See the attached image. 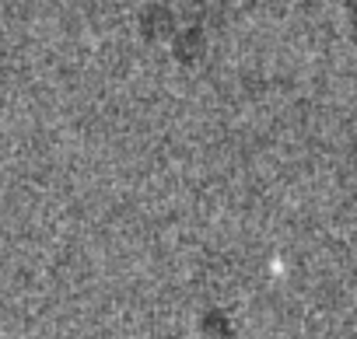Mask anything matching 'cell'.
<instances>
[{"label":"cell","instance_id":"6da1fadb","mask_svg":"<svg viewBox=\"0 0 357 339\" xmlns=\"http://www.w3.org/2000/svg\"><path fill=\"white\" fill-rule=\"evenodd\" d=\"M165 49H168V56H172L178 67L193 70V67H200V63L207 60V53H211V39H207V32H204L200 25H178Z\"/></svg>","mask_w":357,"mask_h":339},{"label":"cell","instance_id":"7a4b0ae2","mask_svg":"<svg viewBox=\"0 0 357 339\" xmlns=\"http://www.w3.org/2000/svg\"><path fill=\"white\" fill-rule=\"evenodd\" d=\"M175 29H178V15L168 4H147L137 18V32L147 46H168Z\"/></svg>","mask_w":357,"mask_h":339},{"label":"cell","instance_id":"3957f363","mask_svg":"<svg viewBox=\"0 0 357 339\" xmlns=\"http://www.w3.org/2000/svg\"><path fill=\"white\" fill-rule=\"evenodd\" d=\"M197 336H231V318L225 308H207L197 322Z\"/></svg>","mask_w":357,"mask_h":339},{"label":"cell","instance_id":"277c9868","mask_svg":"<svg viewBox=\"0 0 357 339\" xmlns=\"http://www.w3.org/2000/svg\"><path fill=\"white\" fill-rule=\"evenodd\" d=\"M343 22H347V39L357 49V0H343Z\"/></svg>","mask_w":357,"mask_h":339}]
</instances>
